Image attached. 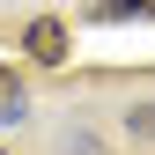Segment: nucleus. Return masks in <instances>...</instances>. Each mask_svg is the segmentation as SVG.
<instances>
[{
	"instance_id": "1",
	"label": "nucleus",
	"mask_w": 155,
	"mask_h": 155,
	"mask_svg": "<svg viewBox=\"0 0 155 155\" xmlns=\"http://www.w3.org/2000/svg\"><path fill=\"white\" fill-rule=\"evenodd\" d=\"M22 45H30V59H37V67H59V59H67V30L52 22V15H37Z\"/></svg>"
},
{
	"instance_id": "2",
	"label": "nucleus",
	"mask_w": 155,
	"mask_h": 155,
	"mask_svg": "<svg viewBox=\"0 0 155 155\" xmlns=\"http://www.w3.org/2000/svg\"><path fill=\"white\" fill-rule=\"evenodd\" d=\"M22 104H30V96H22V74H15V67H0V126H15V118H22Z\"/></svg>"
},
{
	"instance_id": "3",
	"label": "nucleus",
	"mask_w": 155,
	"mask_h": 155,
	"mask_svg": "<svg viewBox=\"0 0 155 155\" xmlns=\"http://www.w3.org/2000/svg\"><path fill=\"white\" fill-rule=\"evenodd\" d=\"M133 15H155V0H104L96 22H133Z\"/></svg>"
},
{
	"instance_id": "4",
	"label": "nucleus",
	"mask_w": 155,
	"mask_h": 155,
	"mask_svg": "<svg viewBox=\"0 0 155 155\" xmlns=\"http://www.w3.org/2000/svg\"><path fill=\"white\" fill-rule=\"evenodd\" d=\"M126 126H133V140H155V104H133Z\"/></svg>"
},
{
	"instance_id": "5",
	"label": "nucleus",
	"mask_w": 155,
	"mask_h": 155,
	"mask_svg": "<svg viewBox=\"0 0 155 155\" xmlns=\"http://www.w3.org/2000/svg\"><path fill=\"white\" fill-rule=\"evenodd\" d=\"M0 155H8V148H0Z\"/></svg>"
}]
</instances>
